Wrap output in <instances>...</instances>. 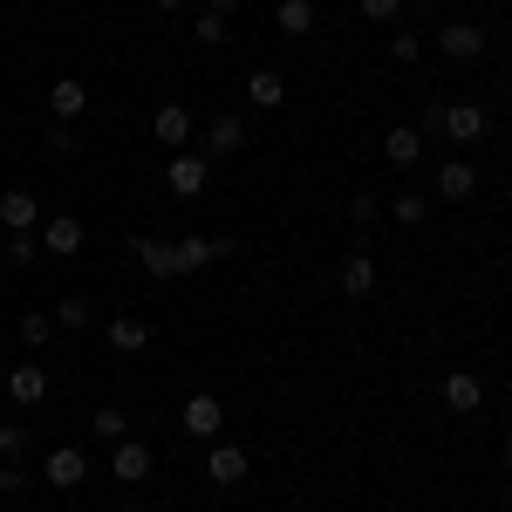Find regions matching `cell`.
I'll list each match as a JSON object with an SVG mask.
<instances>
[{
  "mask_svg": "<svg viewBox=\"0 0 512 512\" xmlns=\"http://www.w3.org/2000/svg\"><path fill=\"white\" fill-rule=\"evenodd\" d=\"M151 7H158V14H178V7H185V0H151Z\"/></svg>",
  "mask_w": 512,
  "mask_h": 512,
  "instance_id": "36",
  "label": "cell"
},
{
  "mask_svg": "<svg viewBox=\"0 0 512 512\" xmlns=\"http://www.w3.org/2000/svg\"><path fill=\"white\" fill-rule=\"evenodd\" d=\"M130 260H137V267H144V274L151 280H178V260H171V239H130Z\"/></svg>",
  "mask_w": 512,
  "mask_h": 512,
  "instance_id": "18",
  "label": "cell"
},
{
  "mask_svg": "<svg viewBox=\"0 0 512 512\" xmlns=\"http://www.w3.org/2000/svg\"><path fill=\"white\" fill-rule=\"evenodd\" d=\"M41 478H48L55 492H76L82 478H89V458H82V444H48V458H41Z\"/></svg>",
  "mask_w": 512,
  "mask_h": 512,
  "instance_id": "5",
  "label": "cell"
},
{
  "mask_svg": "<svg viewBox=\"0 0 512 512\" xmlns=\"http://www.w3.org/2000/svg\"><path fill=\"white\" fill-rule=\"evenodd\" d=\"M103 342H110L117 355H144L151 349V321L144 315H110L103 321Z\"/></svg>",
  "mask_w": 512,
  "mask_h": 512,
  "instance_id": "13",
  "label": "cell"
},
{
  "mask_svg": "<svg viewBox=\"0 0 512 512\" xmlns=\"http://www.w3.org/2000/svg\"><path fill=\"white\" fill-rule=\"evenodd\" d=\"M233 253V239H212V233H185L171 239V260H178V274H205L212 260H226Z\"/></svg>",
  "mask_w": 512,
  "mask_h": 512,
  "instance_id": "4",
  "label": "cell"
},
{
  "mask_svg": "<svg viewBox=\"0 0 512 512\" xmlns=\"http://www.w3.org/2000/svg\"><path fill=\"white\" fill-rule=\"evenodd\" d=\"M233 151H246V117L219 110V117L205 123V158H233Z\"/></svg>",
  "mask_w": 512,
  "mask_h": 512,
  "instance_id": "11",
  "label": "cell"
},
{
  "mask_svg": "<svg viewBox=\"0 0 512 512\" xmlns=\"http://www.w3.org/2000/svg\"><path fill=\"white\" fill-rule=\"evenodd\" d=\"M89 437H96V444H117V437H130V417H123L117 403H103V410L89 417Z\"/></svg>",
  "mask_w": 512,
  "mask_h": 512,
  "instance_id": "24",
  "label": "cell"
},
{
  "mask_svg": "<svg viewBox=\"0 0 512 512\" xmlns=\"http://www.w3.org/2000/svg\"><path fill=\"white\" fill-rule=\"evenodd\" d=\"M506 478H512V437H506Z\"/></svg>",
  "mask_w": 512,
  "mask_h": 512,
  "instance_id": "38",
  "label": "cell"
},
{
  "mask_svg": "<svg viewBox=\"0 0 512 512\" xmlns=\"http://www.w3.org/2000/svg\"><path fill=\"white\" fill-rule=\"evenodd\" d=\"M205 171H212L205 151H171V158H164V185H171L178 198H198L205 192Z\"/></svg>",
  "mask_w": 512,
  "mask_h": 512,
  "instance_id": "7",
  "label": "cell"
},
{
  "mask_svg": "<svg viewBox=\"0 0 512 512\" xmlns=\"http://www.w3.org/2000/svg\"><path fill=\"white\" fill-rule=\"evenodd\" d=\"M315 7H321V0H315Z\"/></svg>",
  "mask_w": 512,
  "mask_h": 512,
  "instance_id": "41",
  "label": "cell"
},
{
  "mask_svg": "<svg viewBox=\"0 0 512 512\" xmlns=\"http://www.w3.org/2000/svg\"><path fill=\"white\" fill-rule=\"evenodd\" d=\"M349 219L362 226V233H369V226L383 219V198H376V192H355V198H349Z\"/></svg>",
  "mask_w": 512,
  "mask_h": 512,
  "instance_id": "30",
  "label": "cell"
},
{
  "mask_svg": "<svg viewBox=\"0 0 512 512\" xmlns=\"http://www.w3.org/2000/svg\"><path fill=\"white\" fill-rule=\"evenodd\" d=\"M48 151H55V158H76V151H82L76 130H69V123H48Z\"/></svg>",
  "mask_w": 512,
  "mask_h": 512,
  "instance_id": "32",
  "label": "cell"
},
{
  "mask_svg": "<svg viewBox=\"0 0 512 512\" xmlns=\"http://www.w3.org/2000/svg\"><path fill=\"white\" fill-rule=\"evenodd\" d=\"M0 383H7V362H0Z\"/></svg>",
  "mask_w": 512,
  "mask_h": 512,
  "instance_id": "39",
  "label": "cell"
},
{
  "mask_svg": "<svg viewBox=\"0 0 512 512\" xmlns=\"http://www.w3.org/2000/svg\"><path fill=\"white\" fill-rule=\"evenodd\" d=\"M383 158H390L396 171H417V164H424V130H417V123H396L390 137H383Z\"/></svg>",
  "mask_w": 512,
  "mask_h": 512,
  "instance_id": "17",
  "label": "cell"
},
{
  "mask_svg": "<svg viewBox=\"0 0 512 512\" xmlns=\"http://www.w3.org/2000/svg\"><path fill=\"white\" fill-rule=\"evenodd\" d=\"M7 260H14V267H35V260H41V239L35 233H7Z\"/></svg>",
  "mask_w": 512,
  "mask_h": 512,
  "instance_id": "31",
  "label": "cell"
},
{
  "mask_svg": "<svg viewBox=\"0 0 512 512\" xmlns=\"http://www.w3.org/2000/svg\"><path fill=\"white\" fill-rule=\"evenodd\" d=\"M21 342L28 349H48L55 342V315H21Z\"/></svg>",
  "mask_w": 512,
  "mask_h": 512,
  "instance_id": "29",
  "label": "cell"
},
{
  "mask_svg": "<svg viewBox=\"0 0 512 512\" xmlns=\"http://www.w3.org/2000/svg\"><path fill=\"white\" fill-rule=\"evenodd\" d=\"M110 478H123V485H144V478H151V444L117 437V444H110Z\"/></svg>",
  "mask_w": 512,
  "mask_h": 512,
  "instance_id": "12",
  "label": "cell"
},
{
  "mask_svg": "<svg viewBox=\"0 0 512 512\" xmlns=\"http://www.w3.org/2000/svg\"><path fill=\"white\" fill-rule=\"evenodd\" d=\"M437 198H444V205L478 198V164L472 158H444V164H437Z\"/></svg>",
  "mask_w": 512,
  "mask_h": 512,
  "instance_id": "10",
  "label": "cell"
},
{
  "mask_svg": "<svg viewBox=\"0 0 512 512\" xmlns=\"http://www.w3.org/2000/svg\"><path fill=\"white\" fill-rule=\"evenodd\" d=\"M178 431H185V437H198V444H212V437L226 431V403H219L212 390L185 396V410H178Z\"/></svg>",
  "mask_w": 512,
  "mask_h": 512,
  "instance_id": "1",
  "label": "cell"
},
{
  "mask_svg": "<svg viewBox=\"0 0 512 512\" xmlns=\"http://www.w3.org/2000/svg\"><path fill=\"white\" fill-rule=\"evenodd\" d=\"M437 55L478 62V55H485V28H478V21H444V28H437Z\"/></svg>",
  "mask_w": 512,
  "mask_h": 512,
  "instance_id": "9",
  "label": "cell"
},
{
  "mask_svg": "<svg viewBox=\"0 0 512 512\" xmlns=\"http://www.w3.org/2000/svg\"><path fill=\"white\" fill-rule=\"evenodd\" d=\"M403 7H417V14H431V7H437V0H403Z\"/></svg>",
  "mask_w": 512,
  "mask_h": 512,
  "instance_id": "37",
  "label": "cell"
},
{
  "mask_svg": "<svg viewBox=\"0 0 512 512\" xmlns=\"http://www.w3.org/2000/svg\"><path fill=\"white\" fill-rule=\"evenodd\" d=\"M21 451H28V424L0 417V465H21Z\"/></svg>",
  "mask_w": 512,
  "mask_h": 512,
  "instance_id": "26",
  "label": "cell"
},
{
  "mask_svg": "<svg viewBox=\"0 0 512 512\" xmlns=\"http://www.w3.org/2000/svg\"><path fill=\"white\" fill-rule=\"evenodd\" d=\"M89 321H96V308H89L82 294H62V301H55V328H89Z\"/></svg>",
  "mask_w": 512,
  "mask_h": 512,
  "instance_id": "25",
  "label": "cell"
},
{
  "mask_svg": "<svg viewBox=\"0 0 512 512\" xmlns=\"http://www.w3.org/2000/svg\"><path fill=\"white\" fill-rule=\"evenodd\" d=\"M48 110H55V123H76L82 110H89V89H82L76 76H55V89H48Z\"/></svg>",
  "mask_w": 512,
  "mask_h": 512,
  "instance_id": "20",
  "label": "cell"
},
{
  "mask_svg": "<svg viewBox=\"0 0 512 512\" xmlns=\"http://www.w3.org/2000/svg\"><path fill=\"white\" fill-rule=\"evenodd\" d=\"M383 212H390L396 226H424V219H431V198L424 192H396V198H383Z\"/></svg>",
  "mask_w": 512,
  "mask_h": 512,
  "instance_id": "23",
  "label": "cell"
},
{
  "mask_svg": "<svg viewBox=\"0 0 512 512\" xmlns=\"http://www.w3.org/2000/svg\"><path fill=\"white\" fill-rule=\"evenodd\" d=\"M0 226H7V233H35L41 226V198L21 192V185H7V192H0Z\"/></svg>",
  "mask_w": 512,
  "mask_h": 512,
  "instance_id": "14",
  "label": "cell"
},
{
  "mask_svg": "<svg viewBox=\"0 0 512 512\" xmlns=\"http://www.w3.org/2000/svg\"><path fill=\"white\" fill-rule=\"evenodd\" d=\"M478 403H485V383H478L472 369H451V376H444V410H451V417H472Z\"/></svg>",
  "mask_w": 512,
  "mask_h": 512,
  "instance_id": "19",
  "label": "cell"
},
{
  "mask_svg": "<svg viewBox=\"0 0 512 512\" xmlns=\"http://www.w3.org/2000/svg\"><path fill=\"white\" fill-rule=\"evenodd\" d=\"M192 41H205V48H226V41H233V35H226V14H212V7H205V14L192 21Z\"/></svg>",
  "mask_w": 512,
  "mask_h": 512,
  "instance_id": "27",
  "label": "cell"
},
{
  "mask_svg": "<svg viewBox=\"0 0 512 512\" xmlns=\"http://www.w3.org/2000/svg\"><path fill=\"white\" fill-rule=\"evenodd\" d=\"M0 396H7L14 410H35V403H48V369H41V362H7V383H0Z\"/></svg>",
  "mask_w": 512,
  "mask_h": 512,
  "instance_id": "2",
  "label": "cell"
},
{
  "mask_svg": "<svg viewBox=\"0 0 512 512\" xmlns=\"http://www.w3.org/2000/svg\"><path fill=\"white\" fill-rule=\"evenodd\" d=\"M362 7V21H396L403 14V0H355Z\"/></svg>",
  "mask_w": 512,
  "mask_h": 512,
  "instance_id": "33",
  "label": "cell"
},
{
  "mask_svg": "<svg viewBox=\"0 0 512 512\" xmlns=\"http://www.w3.org/2000/svg\"><path fill=\"white\" fill-rule=\"evenodd\" d=\"M437 130H444L451 144H478V137L492 130V117H485V103H444V110H437Z\"/></svg>",
  "mask_w": 512,
  "mask_h": 512,
  "instance_id": "6",
  "label": "cell"
},
{
  "mask_svg": "<svg viewBox=\"0 0 512 512\" xmlns=\"http://www.w3.org/2000/svg\"><path fill=\"white\" fill-rule=\"evenodd\" d=\"M506 48H512V28H506Z\"/></svg>",
  "mask_w": 512,
  "mask_h": 512,
  "instance_id": "40",
  "label": "cell"
},
{
  "mask_svg": "<svg viewBox=\"0 0 512 512\" xmlns=\"http://www.w3.org/2000/svg\"><path fill=\"white\" fill-rule=\"evenodd\" d=\"M246 472H253V458H246L239 444H226V437L205 444V478H219V485H246Z\"/></svg>",
  "mask_w": 512,
  "mask_h": 512,
  "instance_id": "8",
  "label": "cell"
},
{
  "mask_svg": "<svg viewBox=\"0 0 512 512\" xmlns=\"http://www.w3.org/2000/svg\"><path fill=\"white\" fill-rule=\"evenodd\" d=\"M246 103H253V110H280V103H287L280 69H253V76H246Z\"/></svg>",
  "mask_w": 512,
  "mask_h": 512,
  "instance_id": "22",
  "label": "cell"
},
{
  "mask_svg": "<svg viewBox=\"0 0 512 512\" xmlns=\"http://www.w3.org/2000/svg\"><path fill=\"white\" fill-rule=\"evenodd\" d=\"M151 137H158L164 151H185V144H192V110H185V103H158V117H151Z\"/></svg>",
  "mask_w": 512,
  "mask_h": 512,
  "instance_id": "15",
  "label": "cell"
},
{
  "mask_svg": "<svg viewBox=\"0 0 512 512\" xmlns=\"http://www.w3.org/2000/svg\"><path fill=\"white\" fill-rule=\"evenodd\" d=\"M205 7H212V14H233V7H239V0H205Z\"/></svg>",
  "mask_w": 512,
  "mask_h": 512,
  "instance_id": "35",
  "label": "cell"
},
{
  "mask_svg": "<svg viewBox=\"0 0 512 512\" xmlns=\"http://www.w3.org/2000/svg\"><path fill=\"white\" fill-rule=\"evenodd\" d=\"M335 287H342L349 301H369V294H376V253H362V246H355L349 260H342V274H335Z\"/></svg>",
  "mask_w": 512,
  "mask_h": 512,
  "instance_id": "16",
  "label": "cell"
},
{
  "mask_svg": "<svg viewBox=\"0 0 512 512\" xmlns=\"http://www.w3.org/2000/svg\"><path fill=\"white\" fill-rule=\"evenodd\" d=\"M35 239H41V253H55V260H76L89 233H82V219H76V212H48V219L35 226Z\"/></svg>",
  "mask_w": 512,
  "mask_h": 512,
  "instance_id": "3",
  "label": "cell"
},
{
  "mask_svg": "<svg viewBox=\"0 0 512 512\" xmlns=\"http://www.w3.org/2000/svg\"><path fill=\"white\" fill-rule=\"evenodd\" d=\"M417 55H424V35H417V28H396V35H390V62H403V69H410Z\"/></svg>",
  "mask_w": 512,
  "mask_h": 512,
  "instance_id": "28",
  "label": "cell"
},
{
  "mask_svg": "<svg viewBox=\"0 0 512 512\" xmlns=\"http://www.w3.org/2000/svg\"><path fill=\"white\" fill-rule=\"evenodd\" d=\"M21 485H28V472H21V465H0V492H7V499H14Z\"/></svg>",
  "mask_w": 512,
  "mask_h": 512,
  "instance_id": "34",
  "label": "cell"
},
{
  "mask_svg": "<svg viewBox=\"0 0 512 512\" xmlns=\"http://www.w3.org/2000/svg\"><path fill=\"white\" fill-rule=\"evenodd\" d=\"M274 28L287 41H308V35H315V0H280V7H274Z\"/></svg>",
  "mask_w": 512,
  "mask_h": 512,
  "instance_id": "21",
  "label": "cell"
}]
</instances>
